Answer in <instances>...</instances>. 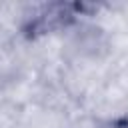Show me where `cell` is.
Segmentation results:
<instances>
[{
	"instance_id": "cell-8",
	"label": "cell",
	"mask_w": 128,
	"mask_h": 128,
	"mask_svg": "<svg viewBox=\"0 0 128 128\" xmlns=\"http://www.w3.org/2000/svg\"><path fill=\"white\" fill-rule=\"evenodd\" d=\"M104 128H128V122H114V124H104Z\"/></svg>"
},
{
	"instance_id": "cell-1",
	"label": "cell",
	"mask_w": 128,
	"mask_h": 128,
	"mask_svg": "<svg viewBox=\"0 0 128 128\" xmlns=\"http://www.w3.org/2000/svg\"><path fill=\"white\" fill-rule=\"evenodd\" d=\"M64 60L84 64H108V34L90 20H74L64 28Z\"/></svg>"
},
{
	"instance_id": "cell-2",
	"label": "cell",
	"mask_w": 128,
	"mask_h": 128,
	"mask_svg": "<svg viewBox=\"0 0 128 128\" xmlns=\"http://www.w3.org/2000/svg\"><path fill=\"white\" fill-rule=\"evenodd\" d=\"M2 88H4V100L16 104L18 108H24L38 100L40 80H38V74H22L6 82Z\"/></svg>"
},
{
	"instance_id": "cell-3",
	"label": "cell",
	"mask_w": 128,
	"mask_h": 128,
	"mask_svg": "<svg viewBox=\"0 0 128 128\" xmlns=\"http://www.w3.org/2000/svg\"><path fill=\"white\" fill-rule=\"evenodd\" d=\"M70 118L62 112L48 110L40 104H28L22 108L20 124L24 128H68Z\"/></svg>"
},
{
	"instance_id": "cell-7",
	"label": "cell",
	"mask_w": 128,
	"mask_h": 128,
	"mask_svg": "<svg viewBox=\"0 0 128 128\" xmlns=\"http://www.w3.org/2000/svg\"><path fill=\"white\" fill-rule=\"evenodd\" d=\"M112 80L118 84V88L122 90V94L126 96V102H128V68L126 70H120L118 74H114Z\"/></svg>"
},
{
	"instance_id": "cell-9",
	"label": "cell",
	"mask_w": 128,
	"mask_h": 128,
	"mask_svg": "<svg viewBox=\"0 0 128 128\" xmlns=\"http://www.w3.org/2000/svg\"><path fill=\"white\" fill-rule=\"evenodd\" d=\"M4 102V88H2V84H0V104Z\"/></svg>"
},
{
	"instance_id": "cell-10",
	"label": "cell",
	"mask_w": 128,
	"mask_h": 128,
	"mask_svg": "<svg viewBox=\"0 0 128 128\" xmlns=\"http://www.w3.org/2000/svg\"><path fill=\"white\" fill-rule=\"evenodd\" d=\"M126 122H128V118H126Z\"/></svg>"
},
{
	"instance_id": "cell-6",
	"label": "cell",
	"mask_w": 128,
	"mask_h": 128,
	"mask_svg": "<svg viewBox=\"0 0 128 128\" xmlns=\"http://www.w3.org/2000/svg\"><path fill=\"white\" fill-rule=\"evenodd\" d=\"M18 34H20L18 30H14L8 22H4V20L0 18V52H2V50H6L8 46H12Z\"/></svg>"
},
{
	"instance_id": "cell-4",
	"label": "cell",
	"mask_w": 128,
	"mask_h": 128,
	"mask_svg": "<svg viewBox=\"0 0 128 128\" xmlns=\"http://www.w3.org/2000/svg\"><path fill=\"white\" fill-rule=\"evenodd\" d=\"M20 116H22V108H18L16 104L8 100L0 104V128H18Z\"/></svg>"
},
{
	"instance_id": "cell-5",
	"label": "cell",
	"mask_w": 128,
	"mask_h": 128,
	"mask_svg": "<svg viewBox=\"0 0 128 128\" xmlns=\"http://www.w3.org/2000/svg\"><path fill=\"white\" fill-rule=\"evenodd\" d=\"M68 128H104V124H102L98 118H94L92 114H88V112L80 110L76 116H72V118H70Z\"/></svg>"
}]
</instances>
